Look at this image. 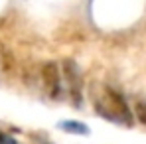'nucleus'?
Here are the masks:
<instances>
[{
    "label": "nucleus",
    "mask_w": 146,
    "mask_h": 144,
    "mask_svg": "<svg viewBox=\"0 0 146 144\" xmlns=\"http://www.w3.org/2000/svg\"><path fill=\"white\" fill-rule=\"evenodd\" d=\"M134 117L146 126V101L138 99V101L134 103Z\"/></svg>",
    "instance_id": "5"
},
{
    "label": "nucleus",
    "mask_w": 146,
    "mask_h": 144,
    "mask_svg": "<svg viewBox=\"0 0 146 144\" xmlns=\"http://www.w3.org/2000/svg\"><path fill=\"white\" fill-rule=\"evenodd\" d=\"M57 128L63 132H69V134H83V136L89 134V126L81 120H61V122H57Z\"/></svg>",
    "instance_id": "4"
},
{
    "label": "nucleus",
    "mask_w": 146,
    "mask_h": 144,
    "mask_svg": "<svg viewBox=\"0 0 146 144\" xmlns=\"http://www.w3.org/2000/svg\"><path fill=\"white\" fill-rule=\"evenodd\" d=\"M40 79H42V87L46 91V95L53 101L61 99L63 95V81H61V69L55 61H46L42 65V73H40Z\"/></svg>",
    "instance_id": "3"
},
{
    "label": "nucleus",
    "mask_w": 146,
    "mask_h": 144,
    "mask_svg": "<svg viewBox=\"0 0 146 144\" xmlns=\"http://www.w3.org/2000/svg\"><path fill=\"white\" fill-rule=\"evenodd\" d=\"M61 81H63V91L67 93L71 105L75 109H81L83 107V75H81L79 65L73 59H63Z\"/></svg>",
    "instance_id": "2"
},
{
    "label": "nucleus",
    "mask_w": 146,
    "mask_h": 144,
    "mask_svg": "<svg viewBox=\"0 0 146 144\" xmlns=\"http://www.w3.org/2000/svg\"><path fill=\"white\" fill-rule=\"evenodd\" d=\"M95 111L107 120H115L121 124H132V113H130L126 99L111 87L105 89L101 99H95Z\"/></svg>",
    "instance_id": "1"
},
{
    "label": "nucleus",
    "mask_w": 146,
    "mask_h": 144,
    "mask_svg": "<svg viewBox=\"0 0 146 144\" xmlns=\"http://www.w3.org/2000/svg\"><path fill=\"white\" fill-rule=\"evenodd\" d=\"M0 144H20L12 134H8V132H4V130H0Z\"/></svg>",
    "instance_id": "6"
}]
</instances>
